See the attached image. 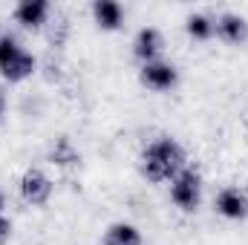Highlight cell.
Wrapping results in <instances>:
<instances>
[{
	"instance_id": "1",
	"label": "cell",
	"mask_w": 248,
	"mask_h": 245,
	"mask_svg": "<svg viewBox=\"0 0 248 245\" xmlns=\"http://www.w3.org/2000/svg\"><path fill=\"white\" fill-rule=\"evenodd\" d=\"M182 168H187V153L173 136H156L139 156V173L150 184L170 182Z\"/></svg>"
},
{
	"instance_id": "2",
	"label": "cell",
	"mask_w": 248,
	"mask_h": 245,
	"mask_svg": "<svg viewBox=\"0 0 248 245\" xmlns=\"http://www.w3.org/2000/svg\"><path fill=\"white\" fill-rule=\"evenodd\" d=\"M35 55L23 49V44L15 35H0V75L9 84H20L35 72Z\"/></svg>"
},
{
	"instance_id": "3",
	"label": "cell",
	"mask_w": 248,
	"mask_h": 245,
	"mask_svg": "<svg viewBox=\"0 0 248 245\" xmlns=\"http://www.w3.org/2000/svg\"><path fill=\"white\" fill-rule=\"evenodd\" d=\"M202 173L196 168H182L173 179H170V202L185 211V214H193L199 205H202Z\"/></svg>"
},
{
	"instance_id": "4",
	"label": "cell",
	"mask_w": 248,
	"mask_h": 245,
	"mask_svg": "<svg viewBox=\"0 0 248 245\" xmlns=\"http://www.w3.org/2000/svg\"><path fill=\"white\" fill-rule=\"evenodd\" d=\"M52 190H55V184H52V179H49L41 168H26V170L20 173V179H17V193H20V199H23L26 205H35V208L46 205V202L52 199Z\"/></svg>"
},
{
	"instance_id": "5",
	"label": "cell",
	"mask_w": 248,
	"mask_h": 245,
	"mask_svg": "<svg viewBox=\"0 0 248 245\" xmlns=\"http://www.w3.org/2000/svg\"><path fill=\"white\" fill-rule=\"evenodd\" d=\"M139 84L147 87L150 92H170L176 84H179V66L165 58L150 63H141L139 69Z\"/></svg>"
},
{
	"instance_id": "6",
	"label": "cell",
	"mask_w": 248,
	"mask_h": 245,
	"mask_svg": "<svg viewBox=\"0 0 248 245\" xmlns=\"http://www.w3.org/2000/svg\"><path fill=\"white\" fill-rule=\"evenodd\" d=\"M214 208H217V214H219L222 219H228V222H243V219H248V193L243 187H237V184H225V187L217 190Z\"/></svg>"
},
{
	"instance_id": "7",
	"label": "cell",
	"mask_w": 248,
	"mask_h": 245,
	"mask_svg": "<svg viewBox=\"0 0 248 245\" xmlns=\"http://www.w3.org/2000/svg\"><path fill=\"white\" fill-rule=\"evenodd\" d=\"M214 38H219L228 46H240L248 41V17L240 12H219L214 17Z\"/></svg>"
},
{
	"instance_id": "8",
	"label": "cell",
	"mask_w": 248,
	"mask_h": 245,
	"mask_svg": "<svg viewBox=\"0 0 248 245\" xmlns=\"http://www.w3.org/2000/svg\"><path fill=\"white\" fill-rule=\"evenodd\" d=\"M162 49H165V35L156 26H141L136 32V38H133V58L139 63L159 61Z\"/></svg>"
},
{
	"instance_id": "9",
	"label": "cell",
	"mask_w": 248,
	"mask_h": 245,
	"mask_svg": "<svg viewBox=\"0 0 248 245\" xmlns=\"http://www.w3.org/2000/svg\"><path fill=\"white\" fill-rule=\"evenodd\" d=\"M49 12H52L49 0H20L12 15L23 29H41L49 20Z\"/></svg>"
},
{
	"instance_id": "10",
	"label": "cell",
	"mask_w": 248,
	"mask_h": 245,
	"mask_svg": "<svg viewBox=\"0 0 248 245\" xmlns=\"http://www.w3.org/2000/svg\"><path fill=\"white\" fill-rule=\"evenodd\" d=\"M90 15H93L95 26L101 32H116V29H122V23H124V9H122V3H116V0H93Z\"/></svg>"
},
{
	"instance_id": "11",
	"label": "cell",
	"mask_w": 248,
	"mask_h": 245,
	"mask_svg": "<svg viewBox=\"0 0 248 245\" xmlns=\"http://www.w3.org/2000/svg\"><path fill=\"white\" fill-rule=\"evenodd\" d=\"M101 245H144L141 231L133 222H113L107 225V231L101 234Z\"/></svg>"
},
{
	"instance_id": "12",
	"label": "cell",
	"mask_w": 248,
	"mask_h": 245,
	"mask_svg": "<svg viewBox=\"0 0 248 245\" xmlns=\"http://www.w3.org/2000/svg\"><path fill=\"white\" fill-rule=\"evenodd\" d=\"M185 32L193 41H211L214 38V15L208 12H190L185 17Z\"/></svg>"
},
{
	"instance_id": "13",
	"label": "cell",
	"mask_w": 248,
	"mask_h": 245,
	"mask_svg": "<svg viewBox=\"0 0 248 245\" xmlns=\"http://www.w3.org/2000/svg\"><path fill=\"white\" fill-rule=\"evenodd\" d=\"M49 162L52 165H58V168H75L78 162H81V153L75 150V144L61 136V138H55V144L49 147Z\"/></svg>"
},
{
	"instance_id": "14",
	"label": "cell",
	"mask_w": 248,
	"mask_h": 245,
	"mask_svg": "<svg viewBox=\"0 0 248 245\" xmlns=\"http://www.w3.org/2000/svg\"><path fill=\"white\" fill-rule=\"evenodd\" d=\"M9 237H12V219H9L6 211H3V214H0V245L6 243Z\"/></svg>"
},
{
	"instance_id": "15",
	"label": "cell",
	"mask_w": 248,
	"mask_h": 245,
	"mask_svg": "<svg viewBox=\"0 0 248 245\" xmlns=\"http://www.w3.org/2000/svg\"><path fill=\"white\" fill-rule=\"evenodd\" d=\"M3 110H6V98H3V92H0V116H3Z\"/></svg>"
}]
</instances>
